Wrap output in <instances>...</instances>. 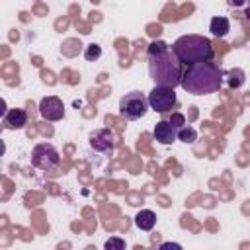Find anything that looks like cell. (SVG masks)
I'll use <instances>...</instances> for the list:
<instances>
[{
	"mask_svg": "<svg viewBox=\"0 0 250 250\" xmlns=\"http://www.w3.org/2000/svg\"><path fill=\"white\" fill-rule=\"evenodd\" d=\"M172 51L180 59V62L186 64V66L195 64V62H205V61L213 59V43L207 37L195 35V33L178 37L172 45Z\"/></svg>",
	"mask_w": 250,
	"mask_h": 250,
	"instance_id": "cell-3",
	"label": "cell"
},
{
	"mask_svg": "<svg viewBox=\"0 0 250 250\" xmlns=\"http://www.w3.org/2000/svg\"><path fill=\"white\" fill-rule=\"evenodd\" d=\"M154 139L162 145H172L176 139H178V129L168 121V119H162L154 125V131H152Z\"/></svg>",
	"mask_w": 250,
	"mask_h": 250,
	"instance_id": "cell-9",
	"label": "cell"
},
{
	"mask_svg": "<svg viewBox=\"0 0 250 250\" xmlns=\"http://www.w3.org/2000/svg\"><path fill=\"white\" fill-rule=\"evenodd\" d=\"M166 49H170L164 41H152L150 45H148V55H156V53H162V51H166Z\"/></svg>",
	"mask_w": 250,
	"mask_h": 250,
	"instance_id": "cell-16",
	"label": "cell"
},
{
	"mask_svg": "<svg viewBox=\"0 0 250 250\" xmlns=\"http://www.w3.org/2000/svg\"><path fill=\"white\" fill-rule=\"evenodd\" d=\"M248 2V8H246V16H248V20H250V0H246Z\"/></svg>",
	"mask_w": 250,
	"mask_h": 250,
	"instance_id": "cell-21",
	"label": "cell"
},
{
	"mask_svg": "<svg viewBox=\"0 0 250 250\" xmlns=\"http://www.w3.org/2000/svg\"><path fill=\"white\" fill-rule=\"evenodd\" d=\"M182 62L172 49H166L156 55H148V76L156 86L176 88L182 82Z\"/></svg>",
	"mask_w": 250,
	"mask_h": 250,
	"instance_id": "cell-2",
	"label": "cell"
},
{
	"mask_svg": "<svg viewBox=\"0 0 250 250\" xmlns=\"http://www.w3.org/2000/svg\"><path fill=\"white\" fill-rule=\"evenodd\" d=\"M148 105L150 109L158 111V113H166V111H172V107L176 105V92L174 88H168V86H156L148 92Z\"/></svg>",
	"mask_w": 250,
	"mask_h": 250,
	"instance_id": "cell-6",
	"label": "cell"
},
{
	"mask_svg": "<svg viewBox=\"0 0 250 250\" xmlns=\"http://www.w3.org/2000/svg\"><path fill=\"white\" fill-rule=\"evenodd\" d=\"M166 248H176V250H180L182 246L176 244V242H164V244H160V250H166Z\"/></svg>",
	"mask_w": 250,
	"mask_h": 250,
	"instance_id": "cell-19",
	"label": "cell"
},
{
	"mask_svg": "<svg viewBox=\"0 0 250 250\" xmlns=\"http://www.w3.org/2000/svg\"><path fill=\"white\" fill-rule=\"evenodd\" d=\"M209 31H211L215 37H225V35L230 31V21H229V18H225V16H215V18L209 21Z\"/></svg>",
	"mask_w": 250,
	"mask_h": 250,
	"instance_id": "cell-12",
	"label": "cell"
},
{
	"mask_svg": "<svg viewBox=\"0 0 250 250\" xmlns=\"http://www.w3.org/2000/svg\"><path fill=\"white\" fill-rule=\"evenodd\" d=\"M39 113L45 121H59L64 117V104L57 96H45L39 102Z\"/></svg>",
	"mask_w": 250,
	"mask_h": 250,
	"instance_id": "cell-7",
	"label": "cell"
},
{
	"mask_svg": "<svg viewBox=\"0 0 250 250\" xmlns=\"http://www.w3.org/2000/svg\"><path fill=\"white\" fill-rule=\"evenodd\" d=\"M168 121H170V123H172L176 129H180V127H184V125H186V117H184L182 113H172Z\"/></svg>",
	"mask_w": 250,
	"mask_h": 250,
	"instance_id": "cell-18",
	"label": "cell"
},
{
	"mask_svg": "<svg viewBox=\"0 0 250 250\" xmlns=\"http://www.w3.org/2000/svg\"><path fill=\"white\" fill-rule=\"evenodd\" d=\"M135 225H137V229H141V230H152L154 225H156V215H154V211H150V209H141V211L135 215Z\"/></svg>",
	"mask_w": 250,
	"mask_h": 250,
	"instance_id": "cell-11",
	"label": "cell"
},
{
	"mask_svg": "<svg viewBox=\"0 0 250 250\" xmlns=\"http://www.w3.org/2000/svg\"><path fill=\"white\" fill-rule=\"evenodd\" d=\"M229 2H230V6H234V8H238V6L246 4V0H229Z\"/></svg>",
	"mask_w": 250,
	"mask_h": 250,
	"instance_id": "cell-20",
	"label": "cell"
},
{
	"mask_svg": "<svg viewBox=\"0 0 250 250\" xmlns=\"http://www.w3.org/2000/svg\"><path fill=\"white\" fill-rule=\"evenodd\" d=\"M195 139H197V131L193 127L184 125V127L178 129V141H182V143H195Z\"/></svg>",
	"mask_w": 250,
	"mask_h": 250,
	"instance_id": "cell-14",
	"label": "cell"
},
{
	"mask_svg": "<svg viewBox=\"0 0 250 250\" xmlns=\"http://www.w3.org/2000/svg\"><path fill=\"white\" fill-rule=\"evenodd\" d=\"M102 57V47L100 45H96V43H90L88 47H86V51H84V59L86 61H98Z\"/></svg>",
	"mask_w": 250,
	"mask_h": 250,
	"instance_id": "cell-15",
	"label": "cell"
},
{
	"mask_svg": "<svg viewBox=\"0 0 250 250\" xmlns=\"http://www.w3.org/2000/svg\"><path fill=\"white\" fill-rule=\"evenodd\" d=\"M4 127L6 129H21L27 125V113L25 109H20V107H12L4 113Z\"/></svg>",
	"mask_w": 250,
	"mask_h": 250,
	"instance_id": "cell-10",
	"label": "cell"
},
{
	"mask_svg": "<svg viewBox=\"0 0 250 250\" xmlns=\"http://www.w3.org/2000/svg\"><path fill=\"white\" fill-rule=\"evenodd\" d=\"M90 146L98 152H113L115 148V135L111 133V129H98L90 135Z\"/></svg>",
	"mask_w": 250,
	"mask_h": 250,
	"instance_id": "cell-8",
	"label": "cell"
},
{
	"mask_svg": "<svg viewBox=\"0 0 250 250\" xmlns=\"http://www.w3.org/2000/svg\"><path fill=\"white\" fill-rule=\"evenodd\" d=\"M223 82H225V70L219 64L205 61V62H195L186 66L180 86L188 94L205 96V94L217 92L223 86Z\"/></svg>",
	"mask_w": 250,
	"mask_h": 250,
	"instance_id": "cell-1",
	"label": "cell"
},
{
	"mask_svg": "<svg viewBox=\"0 0 250 250\" xmlns=\"http://www.w3.org/2000/svg\"><path fill=\"white\" fill-rule=\"evenodd\" d=\"M225 80H227V84L230 86V88H240L242 84H244V80H246V74H244V70L242 68H230L229 72H225Z\"/></svg>",
	"mask_w": 250,
	"mask_h": 250,
	"instance_id": "cell-13",
	"label": "cell"
},
{
	"mask_svg": "<svg viewBox=\"0 0 250 250\" xmlns=\"http://www.w3.org/2000/svg\"><path fill=\"white\" fill-rule=\"evenodd\" d=\"M148 98L143 94V92H129L125 94L121 100H119V113L129 119V121H135V119H141L146 111H148Z\"/></svg>",
	"mask_w": 250,
	"mask_h": 250,
	"instance_id": "cell-4",
	"label": "cell"
},
{
	"mask_svg": "<svg viewBox=\"0 0 250 250\" xmlns=\"http://www.w3.org/2000/svg\"><path fill=\"white\" fill-rule=\"evenodd\" d=\"M105 250H123L125 248V240H121V238H109V240H105Z\"/></svg>",
	"mask_w": 250,
	"mask_h": 250,
	"instance_id": "cell-17",
	"label": "cell"
},
{
	"mask_svg": "<svg viewBox=\"0 0 250 250\" xmlns=\"http://www.w3.org/2000/svg\"><path fill=\"white\" fill-rule=\"evenodd\" d=\"M61 164V154L51 143H39L31 150V166L39 170H53Z\"/></svg>",
	"mask_w": 250,
	"mask_h": 250,
	"instance_id": "cell-5",
	"label": "cell"
}]
</instances>
